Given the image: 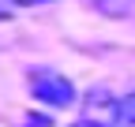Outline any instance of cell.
Masks as SVG:
<instances>
[{
	"label": "cell",
	"instance_id": "5b68a950",
	"mask_svg": "<svg viewBox=\"0 0 135 127\" xmlns=\"http://www.w3.org/2000/svg\"><path fill=\"white\" fill-rule=\"evenodd\" d=\"M23 127H49V120H45V116H26Z\"/></svg>",
	"mask_w": 135,
	"mask_h": 127
},
{
	"label": "cell",
	"instance_id": "ba28073f",
	"mask_svg": "<svg viewBox=\"0 0 135 127\" xmlns=\"http://www.w3.org/2000/svg\"><path fill=\"white\" fill-rule=\"evenodd\" d=\"M0 15H8V11H4V8H0Z\"/></svg>",
	"mask_w": 135,
	"mask_h": 127
},
{
	"label": "cell",
	"instance_id": "3957f363",
	"mask_svg": "<svg viewBox=\"0 0 135 127\" xmlns=\"http://www.w3.org/2000/svg\"><path fill=\"white\" fill-rule=\"evenodd\" d=\"M94 4H98V11H105V15L116 19V15H128L135 8V0H94Z\"/></svg>",
	"mask_w": 135,
	"mask_h": 127
},
{
	"label": "cell",
	"instance_id": "7a4b0ae2",
	"mask_svg": "<svg viewBox=\"0 0 135 127\" xmlns=\"http://www.w3.org/2000/svg\"><path fill=\"white\" fill-rule=\"evenodd\" d=\"M75 105H83V120H90L98 127H113L120 120V101L109 93V86H90L86 97L75 101Z\"/></svg>",
	"mask_w": 135,
	"mask_h": 127
},
{
	"label": "cell",
	"instance_id": "277c9868",
	"mask_svg": "<svg viewBox=\"0 0 135 127\" xmlns=\"http://www.w3.org/2000/svg\"><path fill=\"white\" fill-rule=\"evenodd\" d=\"M120 120H128V123H135V93H128V97L120 101Z\"/></svg>",
	"mask_w": 135,
	"mask_h": 127
},
{
	"label": "cell",
	"instance_id": "52a82bcc",
	"mask_svg": "<svg viewBox=\"0 0 135 127\" xmlns=\"http://www.w3.org/2000/svg\"><path fill=\"white\" fill-rule=\"evenodd\" d=\"M75 127H98V123H90V120H79V123H75Z\"/></svg>",
	"mask_w": 135,
	"mask_h": 127
},
{
	"label": "cell",
	"instance_id": "8992f818",
	"mask_svg": "<svg viewBox=\"0 0 135 127\" xmlns=\"http://www.w3.org/2000/svg\"><path fill=\"white\" fill-rule=\"evenodd\" d=\"M8 4H23V8H30V4H45V0H8Z\"/></svg>",
	"mask_w": 135,
	"mask_h": 127
},
{
	"label": "cell",
	"instance_id": "6da1fadb",
	"mask_svg": "<svg viewBox=\"0 0 135 127\" xmlns=\"http://www.w3.org/2000/svg\"><path fill=\"white\" fill-rule=\"evenodd\" d=\"M26 86H30V93H34V101H41V105H49V108H71V105L79 101L71 78L60 75V71H53V67L30 71Z\"/></svg>",
	"mask_w": 135,
	"mask_h": 127
},
{
	"label": "cell",
	"instance_id": "9c48e42d",
	"mask_svg": "<svg viewBox=\"0 0 135 127\" xmlns=\"http://www.w3.org/2000/svg\"><path fill=\"white\" fill-rule=\"evenodd\" d=\"M128 127H135V123H128Z\"/></svg>",
	"mask_w": 135,
	"mask_h": 127
}]
</instances>
